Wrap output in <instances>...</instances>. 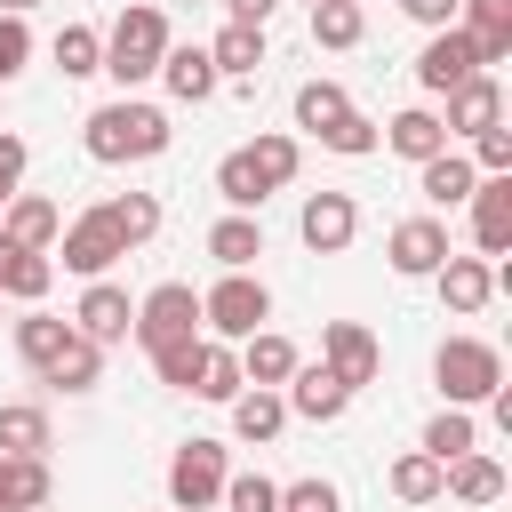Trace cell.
Returning a JSON list of instances; mask_svg holds the SVG:
<instances>
[{
    "label": "cell",
    "mask_w": 512,
    "mask_h": 512,
    "mask_svg": "<svg viewBox=\"0 0 512 512\" xmlns=\"http://www.w3.org/2000/svg\"><path fill=\"white\" fill-rule=\"evenodd\" d=\"M432 288H440V304L456 312V320H472V312H488V296H496V256H440V272H432Z\"/></svg>",
    "instance_id": "11"
},
{
    "label": "cell",
    "mask_w": 512,
    "mask_h": 512,
    "mask_svg": "<svg viewBox=\"0 0 512 512\" xmlns=\"http://www.w3.org/2000/svg\"><path fill=\"white\" fill-rule=\"evenodd\" d=\"M504 464L496 456H480V448H464V456H448L440 464V496H456V504H504Z\"/></svg>",
    "instance_id": "22"
},
{
    "label": "cell",
    "mask_w": 512,
    "mask_h": 512,
    "mask_svg": "<svg viewBox=\"0 0 512 512\" xmlns=\"http://www.w3.org/2000/svg\"><path fill=\"white\" fill-rule=\"evenodd\" d=\"M24 8H40V0H0V16H24Z\"/></svg>",
    "instance_id": "50"
},
{
    "label": "cell",
    "mask_w": 512,
    "mask_h": 512,
    "mask_svg": "<svg viewBox=\"0 0 512 512\" xmlns=\"http://www.w3.org/2000/svg\"><path fill=\"white\" fill-rule=\"evenodd\" d=\"M296 232H304L312 256H344V248L360 240V200H352V192H304Z\"/></svg>",
    "instance_id": "8"
},
{
    "label": "cell",
    "mask_w": 512,
    "mask_h": 512,
    "mask_svg": "<svg viewBox=\"0 0 512 512\" xmlns=\"http://www.w3.org/2000/svg\"><path fill=\"white\" fill-rule=\"evenodd\" d=\"M192 328H200V288H192V280H160V288L136 296V328H128V336H136L144 352L168 344V336H192Z\"/></svg>",
    "instance_id": "7"
},
{
    "label": "cell",
    "mask_w": 512,
    "mask_h": 512,
    "mask_svg": "<svg viewBox=\"0 0 512 512\" xmlns=\"http://www.w3.org/2000/svg\"><path fill=\"white\" fill-rule=\"evenodd\" d=\"M0 512H16V488H8V456H0Z\"/></svg>",
    "instance_id": "49"
},
{
    "label": "cell",
    "mask_w": 512,
    "mask_h": 512,
    "mask_svg": "<svg viewBox=\"0 0 512 512\" xmlns=\"http://www.w3.org/2000/svg\"><path fill=\"white\" fill-rule=\"evenodd\" d=\"M168 112L160 104H144V96H112V104H96L88 120H80V152L96 160V168H128V160H160L168 152Z\"/></svg>",
    "instance_id": "1"
},
{
    "label": "cell",
    "mask_w": 512,
    "mask_h": 512,
    "mask_svg": "<svg viewBox=\"0 0 512 512\" xmlns=\"http://www.w3.org/2000/svg\"><path fill=\"white\" fill-rule=\"evenodd\" d=\"M320 144L344 152V160H368V152H376V120H368V112H344L336 128H320Z\"/></svg>",
    "instance_id": "42"
},
{
    "label": "cell",
    "mask_w": 512,
    "mask_h": 512,
    "mask_svg": "<svg viewBox=\"0 0 512 512\" xmlns=\"http://www.w3.org/2000/svg\"><path fill=\"white\" fill-rule=\"evenodd\" d=\"M464 208H472V248L480 256H512V176H480Z\"/></svg>",
    "instance_id": "17"
},
{
    "label": "cell",
    "mask_w": 512,
    "mask_h": 512,
    "mask_svg": "<svg viewBox=\"0 0 512 512\" xmlns=\"http://www.w3.org/2000/svg\"><path fill=\"white\" fill-rule=\"evenodd\" d=\"M400 16L424 24V32H440V24H456V0H400Z\"/></svg>",
    "instance_id": "47"
},
{
    "label": "cell",
    "mask_w": 512,
    "mask_h": 512,
    "mask_svg": "<svg viewBox=\"0 0 512 512\" xmlns=\"http://www.w3.org/2000/svg\"><path fill=\"white\" fill-rule=\"evenodd\" d=\"M440 256H448V224H440V216H400V224L384 232V264H392L400 280H432Z\"/></svg>",
    "instance_id": "9"
},
{
    "label": "cell",
    "mask_w": 512,
    "mask_h": 512,
    "mask_svg": "<svg viewBox=\"0 0 512 512\" xmlns=\"http://www.w3.org/2000/svg\"><path fill=\"white\" fill-rule=\"evenodd\" d=\"M448 136H480V128H504V80L496 72H472L448 88V112H440Z\"/></svg>",
    "instance_id": "14"
},
{
    "label": "cell",
    "mask_w": 512,
    "mask_h": 512,
    "mask_svg": "<svg viewBox=\"0 0 512 512\" xmlns=\"http://www.w3.org/2000/svg\"><path fill=\"white\" fill-rule=\"evenodd\" d=\"M224 440H184L176 456H168V512H216V496H224Z\"/></svg>",
    "instance_id": "5"
},
{
    "label": "cell",
    "mask_w": 512,
    "mask_h": 512,
    "mask_svg": "<svg viewBox=\"0 0 512 512\" xmlns=\"http://www.w3.org/2000/svg\"><path fill=\"white\" fill-rule=\"evenodd\" d=\"M8 488H16V512H40V504L56 496V472H48V456H8Z\"/></svg>",
    "instance_id": "40"
},
{
    "label": "cell",
    "mask_w": 512,
    "mask_h": 512,
    "mask_svg": "<svg viewBox=\"0 0 512 512\" xmlns=\"http://www.w3.org/2000/svg\"><path fill=\"white\" fill-rule=\"evenodd\" d=\"M48 288H56V256L16 248V240L0 232V296H8V304H40Z\"/></svg>",
    "instance_id": "23"
},
{
    "label": "cell",
    "mask_w": 512,
    "mask_h": 512,
    "mask_svg": "<svg viewBox=\"0 0 512 512\" xmlns=\"http://www.w3.org/2000/svg\"><path fill=\"white\" fill-rule=\"evenodd\" d=\"M208 256H216L224 272H256V256H264V224L240 216V208H224V216L208 224Z\"/></svg>",
    "instance_id": "26"
},
{
    "label": "cell",
    "mask_w": 512,
    "mask_h": 512,
    "mask_svg": "<svg viewBox=\"0 0 512 512\" xmlns=\"http://www.w3.org/2000/svg\"><path fill=\"white\" fill-rule=\"evenodd\" d=\"M472 168L480 176H512V128H480L472 136Z\"/></svg>",
    "instance_id": "44"
},
{
    "label": "cell",
    "mask_w": 512,
    "mask_h": 512,
    "mask_svg": "<svg viewBox=\"0 0 512 512\" xmlns=\"http://www.w3.org/2000/svg\"><path fill=\"white\" fill-rule=\"evenodd\" d=\"M168 16L152 8V0H128L120 16H112V32H104V72L120 80V96H136L152 72H160V56H168Z\"/></svg>",
    "instance_id": "2"
},
{
    "label": "cell",
    "mask_w": 512,
    "mask_h": 512,
    "mask_svg": "<svg viewBox=\"0 0 512 512\" xmlns=\"http://www.w3.org/2000/svg\"><path fill=\"white\" fill-rule=\"evenodd\" d=\"M280 400H288V416H304V424H336V416L352 408V384L328 376L320 360H296V376L280 384Z\"/></svg>",
    "instance_id": "12"
},
{
    "label": "cell",
    "mask_w": 512,
    "mask_h": 512,
    "mask_svg": "<svg viewBox=\"0 0 512 512\" xmlns=\"http://www.w3.org/2000/svg\"><path fill=\"white\" fill-rule=\"evenodd\" d=\"M416 448H424V456H440V464H448V456H464V448H480L472 408H448V400H440V416L424 424V440H416Z\"/></svg>",
    "instance_id": "37"
},
{
    "label": "cell",
    "mask_w": 512,
    "mask_h": 512,
    "mask_svg": "<svg viewBox=\"0 0 512 512\" xmlns=\"http://www.w3.org/2000/svg\"><path fill=\"white\" fill-rule=\"evenodd\" d=\"M240 384H248V376H240V352L208 336V352H200V376H192V400H216V408H224Z\"/></svg>",
    "instance_id": "36"
},
{
    "label": "cell",
    "mask_w": 512,
    "mask_h": 512,
    "mask_svg": "<svg viewBox=\"0 0 512 512\" xmlns=\"http://www.w3.org/2000/svg\"><path fill=\"white\" fill-rule=\"evenodd\" d=\"M280 512H344V496L328 480H288L280 488Z\"/></svg>",
    "instance_id": "45"
},
{
    "label": "cell",
    "mask_w": 512,
    "mask_h": 512,
    "mask_svg": "<svg viewBox=\"0 0 512 512\" xmlns=\"http://www.w3.org/2000/svg\"><path fill=\"white\" fill-rule=\"evenodd\" d=\"M224 408H232V432H240L248 448H264V440L288 432V400H280V384H240Z\"/></svg>",
    "instance_id": "21"
},
{
    "label": "cell",
    "mask_w": 512,
    "mask_h": 512,
    "mask_svg": "<svg viewBox=\"0 0 512 512\" xmlns=\"http://www.w3.org/2000/svg\"><path fill=\"white\" fill-rule=\"evenodd\" d=\"M320 368H328V376H344V384L360 392V384H376L384 344H376L360 320H320Z\"/></svg>",
    "instance_id": "10"
},
{
    "label": "cell",
    "mask_w": 512,
    "mask_h": 512,
    "mask_svg": "<svg viewBox=\"0 0 512 512\" xmlns=\"http://www.w3.org/2000/svg\"><path fill=\"white\" fill-rule=\"evenodd\" d=\"M224 512H280V480H264V472H224V496H216Z\"/></svg>",
    "instance_id": "41"
},
{
    "label": "cell",
    "mask_w": 512,
    "mask_h": 512,
    "mask_svg": "<svg viewBox=\"0 0 512 512\" xmlns=\"http://www.w3.org/2000/svg\"><path fill=\"white\" fill-rule=\"evenodd\" d=\"M376 144H384V152H400V160L416 168V160L448 152V128H440V112H432V104H408V112H392V120L376 128Z\"/></svg>",
    "instance_id": "19"
},
{
    "label": "cell",
    "mask_w": 512,
    "mask_h": 512,
    "mask_svg": "<svg viewBox=\"0 0 512 512\" xmlns=\"http://www.w3.org/2000/svg\"><path fill=\"white\" fill-rule=\"evenodd\" d=\"M280 0H224V24H272Z\"/></svg>",
    "instance_id": "48"
},
{
    "label": "cell",
    "mask_w": 512,
    "mask_h": 512,
    "mask_svg": "<svg viewBox=\"0 0 512 512\" xmlns=\"http://www.w3.org/2000/svg\"><path fill=\"white\" fill-rule=\"evenodd\" d=\"M0 456H48V408L40 400H0Z\"/></svg>",
    "instance_id": "30"
},
{
    "label": "cell",
    "mask_w": 512,
    "mask_h": 512,
    "mask_svg": "<svg viewBox=\"0 0 512 512\" xmlns=\"http://www.w3.org/2000/svg\"><path fill=\"white\" fill-rule=\"evenodd\" d=\"M232 352H240V376H248V384H288V376H296V360H304L280 328H256V336H240Z\"/></svg>",
    "instance_id": "27"
},
{
    "label": "cell",
    "mask_w": 512,
    "mask_h": 512,
    "mask_svg": "<svg viewBox=\"0 0 512 512\" xmlns=\"http://www.w3.org/2000/svg\"><path fill=\"white\" fill-rule=\"evenodd\" d=\"M472 184H480V168H472L464 152H432V160H416V192H424L432 208H464Z\"/></svg>",
    "instance_id": "25"
},
{
    "label": "cell",
    "mask_w": 512,
    "mask_h": 512,
    "mask_svg": "<svg viewBox=\"0 0 512 512\" xmlns=\"http://www.w3.org/2000/svg\"><path fill=\"white\" fill-rule=\"evenodd\" d=\"M208 64H216V80H256L264 72V24H224L208 40Z\"/></svg>",
    "instance_id": "28"
},
{
    "label": "cell",
    "mask_w": 512,
    "mask_h": 512,
    "mask_svg": "<svg viewBox=\"0 0 512 512\" xmlns=\"http://www.w3.org/2000/svg\"><path fill=\"white\" fill-rule=\"evenodd\" d=\"M48 256H64V272H80V280H104V272L128 256V240L112 232V216H104V200H96V208H80V216L56 232Z\"/></svg>",
    "instance_id": "6"
},
{
    "label": "cell",
    "mask_w": 512,
    "mask_h": 512,
    "mask_svg": "<svg viewBox=\"0 0 512 512\" xmlns=\"http://www.w3.org/2000/svg\"><path fill=\"white\" fill-rule=\"evenodd\" d=\"M272 320V288L256 280V272H224L208 296H200V328L216 336V344H240V336H256Z\"/></svg>",
    "instance_id": "4"
},
{
    "label": "cell",
    "mask_w": 512,
    "mask_h": 512,
    "mask_svg": "<svg viewBox=\"0 0 512 512\" xmlns=\"http://www.w3.org/2000/svg\"><path fill=\"white\" fill-rule=\"evenodd\" d=\"M0 232L16 240V248H56V232H64V208L48 200V192H8V208H0Z\"/></svg>",
    "instance_id": "20"
},
{
    "label": "cell",
    "mask_w": 512,
    "mask_h": 512,
    "mask_svg": "<svg viewBox=\"0 0 512 512\" xmlns=\"http://www.w3.org/2000/svg\"><path fill=\"white\" fill-rule=\"evenodd\" d=\"M48 56H56L64 80H88V72H104V32H96V24H64V32L48 40Z\"/></svg>",
    "instance_id": "34"
},
{
    "label": "cell",
    "mask_w": 512,
    "mask_h": 512,
    "mask_svg": "<svg viewBox=\"0 0 512 512\" xmlns=\"http://www.w3.org/2000/svg\"><path fill=\"white\" fill-rule=\"evenodd\" d=\"M472 72H480V56H472V40H464L456 24H440V32L416 48V88H424V96H448V88L472 80Z\"/></svg>",
    "instance_id": "13"
},
{
    "label": "cell",
    "mask_w": 512,
    "mask_h": 512,
    "mask_svg": "<svg viewBox=\"0 0 512 512\" xmlns=\"http://www.w3.org/2000/svg\"><path fill=\"white\" fill-rule=\"evenodd\" d=\"M176 104H208L224 80H216V64H208V48L200 40H168V56H160V72H152Z\"/></svg>",
    "instance_id": "18"
},
{
    "label": "cell",
    "mask_w": 512,
    "mask_h": 512,
    "mask_svg": "<svg viewBox=\"0 0 512 512\" xmlns=\"http://www.w3.org/2000/svg\"><path fill=\"white\" fill-rule=\"evenodd\" d=\"M24 64H32V24H24V16H0V88H8Z\"/></svg>",
    "instance_id": "43"
},
{
    "label": "cell",
    "mask_w": 512,
    "mask_h": 512,
    "mask_svg": "<svg viewBox=\"0 0 512 512\" xmlns=\"http://www.w3.org/2000/svg\"><path fill=\"white\" fill-rule=\"evenodd\" d=\"M40 384H48V392H96V384H104V344L72 328V336H64V352L40 368Z\"/></svg>",
    "instance_id": "24"
},
{
    "label": "cell",
    "mask_w": 512,
    "mask_h": 512,
    "mask_svg": "<svg viewBox=\"0 0 512 512\" xmlns=\"http://www.w3.org/2000/svg\"><path fill=\"white\" fill-rule=\"evenodd\" d=\"M240 152H248V168L264 176V192H288V184H296V168H304V144H296L288 128H264V136H256V144H240Z\"/></svg>",
    "instance_id": "29"
},
{
    "label": "cell",
    "mask_w": 512,
    "mask_h": 512,
    "mask_svg": "<svg viewBox=\"0 0 512 512\" xmlns=\"http://www.w3.org/2000/svg\"><path fill=\"white\" fill-rule=\"evenodd\" d=\"M72 328H80V336H96V344H128V328H136L128 288H120V280H88V288H80V304H72Z\"/></svg>",
    "instance_id": "15"
},
{
    "label": "cell",
    "mask_w": 512,
    "mask_h": 512,
    "mask_svg": "<svg viewBox=\"0 0 512 512\" xmlns=\"http://www.w3.org/2000/svg\"><path fill=\"white\" fill-rule=\"evenodd\" d=\"M456 32L472 40L480 72L512 64V0H456Z\"/></svg>",
    "instance_id": "16"
},
{
    "label": "cell",
    "mask_w": 512,
    "mask_h": 512,
    "mask_svg": "<svg viewBox=\"0 0 512 512\" xmlns=\"http://www.w3.org/2000/svg\"><path fill=\"white\" fill-rule=\"evenodd\" d=\"M368 8L360 0H312V48H360Z\"/></svg>",
    "instance_id": "33"
},
{
    "label": "cell",
    "mask_w": 512,
    "mask_h": 512,
    "mask_svg": "<svg viewBox=\"0 0 512 512\" xmlns=\"http://www.w3.org/2000/svg\"><path fill=\"white\" fill-rule=\"evenodd\" d=\"M24 168H32V144H24L16 128H0V192H16V184H24Z\"/></svg>",
    "instance_id": "46"
},
{
    "label": "cell",
    "mask_w": 512,
    "mask_h": 512,
    "mask_svg": "<svg viewBox=\"0 0 512 512\" xmlns=\"http://www.w3.org/2000/svg\"><path fill=\"white\" fill-rule=\"evenodd\" d=\"M384 488H392L400 504H440V456L400 448V456H392V472H384Z\"/></svg>",
    "instance_id": "32"
},
{
    "label": "cell",
    "mask_w": 512,
    "mask_h": 512,
    "mask_svg": "<svg viewBox=\"0 0 512 512\" xmlns=\"http://www.w3.org/2000/svg\"><path fill=\"white\" fill-rule=\"evenodd\" d=\"M104 216H112V232H120L128 248H144V240L160 232V200H152V192H120V200H104Z\"/></svg>",
    "instance_id": "39"
},
{
    "label": "cell",
    "mask_w": 512,
    "mask_h": 512,
    "mask_svg": "<svg viewBox=\"0 0 512 512\" xmlns=\"http://www.w3.org/2000/svg\"><path fill=\"white\" fill-rule=\"evenodd\" d=\"M0 304H8V296H0Z\"/></svg>",
    "instance_id": "52"
},
{
    "label": "cell",
    "mask_w": 512,
    "mask_h": 512,
    "mask_svg": "<svg viewBox=\"0 0 512 512\" xmlns=\"http://www.w3.org/2000/svg\"><path fill=\"white\" fill-rule=\"evenodd\" d=\"M200 352H208V336L192 328V336H168V344H152L144 360H152V376H160L168 392H192V376H200Z\"/></svg>",
    "instance_id": "35"
},
{
    "label": "cell",
    "mask_w": 512,
    "mask_h": 512,
    "mask_svg": "<svg viewBox=\"0 0 512 512\" xmlns=\"http://www.w3.org/2000/svg\"><path fill=\"white\" fill-rule=\"evenodd\" d=\"M432 384H440L448 408H480V400L504 384V352H496L488 336H440V352H432Z\"/></svg>",
    "instance_id": "3"
},
{
    "label": "cell",
    "mask_w": 512,
    "mask_h": 512,
    "mask_svg": "<svg viewBox=\"0 0 512 512\" xmlns=\"http://www.w3.org/2000/svg\"><path fill=\"white\" fill-rule=\"evenodd\" d=\"M0 208H8V192H0Z\"/></svg>",
    "instance_id": "51"
},
{
    "label": "cell",
    "mask_w": 512,
    "mask_h": 512,
    "mask_svg": "<svg viewBox=\"0 0 512 512\" xmlns=\"http://www.w3.org/2000/svg\"><path fill=\"white\" fill-rule=\"evenodd\" d=\"M64 336H72V320H56V312H40V304H32V312L16 320V360H24L32 376H40V368H48L56 352H64Z\"/></svg>",
    "instance_id": "31"
},
{
    "label": "cell",
    "mask_w": 512,
    "mask_h": 512,
    "mask_svg": "<svg viewBox=\"0 0 512 512\" xmlns=\"http://www.w3.org/2000/svg\"><path fill=\"white\" fill-rule=\"evenodd\" d=\"M344 112H352V96H344L336 80H304V88H296V128H304V136H320V128H336Z\"/></svg>",
    "instance_id": "38"
}]
</instances>
